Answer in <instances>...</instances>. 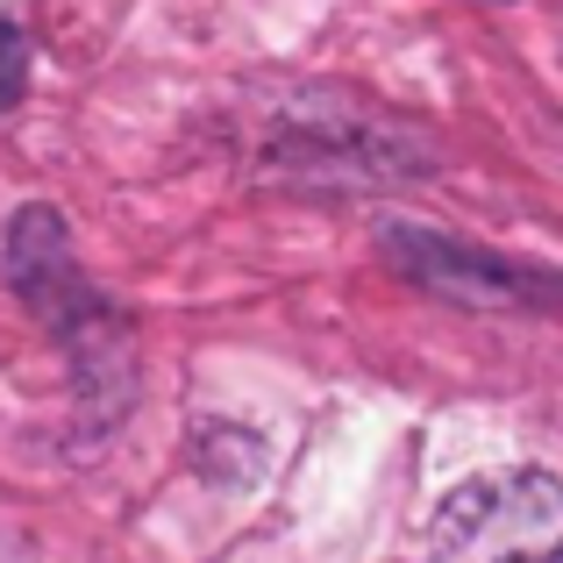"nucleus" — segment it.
<instances>
[{"instance_id":"1","label":"nucleus","mask_w":563,"mask_h":563,"mask_svg":"<svg viewBox=\"0 0 563 563\" xmlns=\"http://www.w3.org/2000/svg\"><path fill=\"white\" fill-rule=\"evenodd\" d=\"M442 563H563V485L550 471H493L442 499Z\"/></svg>"},{"instance_id":"2","label":"nucleus","mask_w":563,"mask_h":563,"mask_svg":"<svg viewBox=\"0 0 563 563\" xmlns=\"http://www.w3.org/2000/svg\"><path fill=\"white\" fill-rule=\"evenodd\" d=\"M14 278H22L29 307H36L43 321H51L57 335H79L86 321H100L93 292L71 278V257H65V229H57L51 207H29L22 221H14Z\"/></svg>"},{"instance_id":"3","label":"nucleus","mask_w":563,"mask_h":563,"mask_svg":"<svg viewBox=\"0 0 563 563\" xmlns=\"http://www.w3.org/2000/svg\"><path fill=\"white\" fill-rule=\"evenodd\" d=\"M393 257L407 264L421 286L450 292V300H528L521 286H536V278L514 272V264H493V257H478V250H456V243L421 235V229H399L393 235Z\"/></svg>"},{"instance_id":"4","label":"nucleus","mask_w":563,"mask_h":563,"mask_svg":"<svg viewBox=\"0 0 563 563\" xmlns=\"http://www.w3.org/2000/svg\"><path fill=\"white\" fill-rule=\"evenodd\" d=\"M22 65H29V43H22V29L0 14V108L22 93Z\"/></svg>"}]
</instances>
